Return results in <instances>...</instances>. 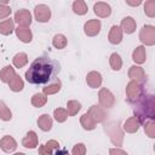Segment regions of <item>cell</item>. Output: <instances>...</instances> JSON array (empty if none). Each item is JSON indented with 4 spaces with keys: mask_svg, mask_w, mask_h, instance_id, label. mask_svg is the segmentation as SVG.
<instances>
[{
    "mask_svg": "<svg viewBox=\"0 0 155 155\" xmlns=\"http://www.w3.org/2000/svg\"><path fill=\"white\" fill-rule=\"evenodd\" d=\"M57 68L58 65L56 62L51 61L46 56H41L30 64L29 69L25 71V79L29 84L34 85L46 84L56 75Z\"/></svg>",
    "mask_w": 155,
    "mask_h": 155,
    "instance_id": "1",
    "label": "cell"
},
{
    "mask_svg": "<svg viewBox=\"0 0 155 155\" xmlns=\"http://www.w3.org/2000/svg\"><path fill=\"white\" fill-rule=\"evenodd\" d=\"M133 113L140 124H144L148 120H154L155 101L153 94H143V97L137 102V105L134 107Z\"/></svg>",
    "mask_w": 155,
    "mask_h": 155,
    "instance_id": "2",
    "label": "cell"
},
{
    "mask_svg": "<svg viewBox=\"0 0 155 155\" xmlns=\"http://www.w3.org/2000/svg\"><path fill=\"white\" fill-rule=\"evenodd\" d=\"M104 131L108 133V136L110 138V142L116 148H119V147L122 145V142H124V132H122V130L120 128V126H119V124L116 121H110V122L105 124Z\"/></svg>",
    "mask_w": 155,
    "mask_h": 155,
    "instance_id": "3",
    "label": "cell"
},
{
    "mask_svg": "<svg viewBox=\"0 0 155 155\" xmlns=\"http://www.w3.org/2000/svg\"><path fill=\"white\" fill-rule=\"evenodd\" d=\"M144 94V90H143V85L131 80L127 86H126V97L127 101L130 103H137Z\"/></svg>",
    "mask_w": 155,
    "mask_h": 155,
    "instance_id": "4",
    "label": "cell"
},
{
    "mask_svg": "<svg viewBox=\"0 0 155 155\" xmlns=\"http://www.w3.org/2000/svg\"><path fill=\"white\" fill-rule=\"evenodd\" d=\"M139 40L145 46L155 45V27L147 24L139 31Z\"/></svg>",
    "mask_w": 155,
    "mask_h": 155,
    "instance_id": "5",
    "label": "cell"
},
{
    "mask_svg": "<svg viewBox=\"0 0 155 155\" xmlns=\"http://www.w3.org/2000/svg\"><path fill=\"white\" fill-rule=\"evenodd\" d=\"M98 101H99L101 107L104 108V109H109V108L114 107V104H115L114 94L111 93L110 90H108L105 87L99 90V92H98Z\"/></svg>",
    "mask_w": 155,
    "mask_h": 155,
    "instance_id": "6",
    "label": "cell"
},
{
    "mask_svg": "<svg viewBox=\"0 0 155 155\" xmlns=\"http://www.w3.org/2000/svg\"><path fill=\"white\" fill-rule=\"evenodd\" d=\"M34 17L40 23L48 22L50 18H51V10H50V7L47 5H44V4L36 5L35 8H34Z\"/></svg>",
    "mask_w": 155,
    "mask_h": 155,
    "instance_id": "7",
    "label": "cell"
},
{
    "mask_svg": "<svg viewBox=\"0 0 155 155\" xmlns=\"http://www.w3.org/2000/svg\"><path fill=\"white\" fill-rule=\"evenodd\" d=\"M87 114H88V115L94 120V122H96V124H98V122H103V121L107 119L105 109H104V108H102L101 105H96V104L91 105V107H90V109L87 110Z\"/></svg>",
    "mask_w": 155,
    "mask_h": 155,
    "instance_id": "8",
    "label": "cell"
},
{
    "mask_svg": "<svg viewBox=\"0 0 155 155\" xmlns=\"http://www.w3.org/2000/svg\"><path fill=\"white\" fill-rule=\"evenodd\" d=\"M102 28V23L99 19H90L84 25V31L87 36H96L99 34Z\"/></svg>",
    "mask_w": 155,
    "mask_h": 155,
    "instance_id": "9",
    "label": "cell"
},
{
    "mask_svg": "<svg viewBox=\"0 0 155 155\" xmlns=\"http://www.w3.org/2000/svg\"><path fill=\"white\" fill-rule=\"evenodd\" d=\"M13 21H15L18 25L29 27L30 23H31V15H30V12H29L28 10L22 8V10H18V11L15 13Z\"/></svg>",
    "mask_w": 155,
    "mask_h": 155,
    "instance_id": "10",
    "label": "cell"
},
{
    "mask_svg": "<svg viewBox=\"0 0 155 155\" xmlns=\"http://www.w3.org/2000/svg\"><path fill=\"white\" fill-rule=\"evenodd\" d=\"M128 78L133 81H137L139 84H143L145 81V71L139 65H132L128 69Z\"/></svg>",
    "mask_w": 155,
    "mask_h": 155,
    "instance_id": "11",
    "label": "cell"
},
{
    "mask_svg": "<svg viewBox=\"0 0 155 155\" xmlns=\"http://www.w3.org/2000/svg\"><path fill=\"white\" fill-rule=\"evenodd\" d=\"M93 12L96 13V16L101 17V18H107L110 16L111 13V7L109 4L103 2V1H98L93 5Z\"/></svg>",
    "mask_w": 155,
    "mask_h": 155,
    "instance_id": "12",
    "label": "cell"
},
{
    "mask_svg": "<svg viewBox=\"0 0 155 155\" xmlns=\"http://www.w3.org/2000/svg\"><path fill=\"white\" fill-rule=\"evenodd\" d=\"M0 148L4 153H12L17 148V142L11 136H4L0 139Z\"/></svg>",
    "mask_w": 155,
    "mask_h": 155,
    "instance_id": "13",
    "label": "cell"
},
{
    "mask_svg": "<svg viewBox=\"0 0 155 155\" xmlns=\"http://www.w3.org/2000/svg\"><path fill=\"white\" fill-rule=\"evenodd\" d=\"M15 31H16L17 38H18L22 42H24V44L30 42L31 39H33V34H31V30L29 29V27L18 25L17 28H15Z\"/></svg>",
    "mask_w": 155,
    "mask_h": 155,
    "instance_id": "14",
    "label": "cell"
},
{
    "mask_svg": "<svg viewBox=\"0 0 155 155\" xmlns=\"http://www.w3.org/2000/svg\"><path fill=\"white\" fill-rule=\"evenodd\" d=\"M108 40L113 45H119L122 41V30L119 25H113L108 34Z\"/></svg>",
    "mask_w": 155,
    "mask_h": 155,
    "instance_id": "15",
    "label": "cell"
},
{
    "mask_svg": "<svg viewBox=\"0 0 155 155\" xmlns=\"http://www.w3.org/2000/svg\"><path fill=\"white\" fill-rule=\"evenodd\" d=\"M86 82L91 88L101 87V85H102V75H101V73H98L96 70L90 71L86 75Z\"/></svg>",
    "mask_w": 155,
    "mask_h": 155,
    "instance_id": "16",
    "label": "cell"
},
{
    "mask_svg": "<svg viewBox=\"0 0 155 155\" xmlns=\"http://www.w3.org/2000/svg\"><path fill=\"white\" fill-rule=\"evenodd\" d=\"M140 125H142V124L139 122V120H138L136 116H131V117H128V119L124 122L122 128H124V131L127 132V133H136V132L139 130V126H140Z\"/></svg>",
    "mask_w": 155,
    "mask_h": 155,
    "instance_id": "17",
    "label": "cell"
},
{
    "mask_svg": "<svg viewBox=\"0 0 155 155\" xmlns=\"http://www.w3.org/2000/svg\"><path fill=\"white\" fill-rule=\"evenodd\" d=\"M38 143H39L38 134H36L34 131H29V132L24 136V138H23V140H22V145H23L24 148H27V149H34V148H36Z\"/></svg>",
    "mask_w": 155,
    "mask_h": 155,
    "instance_id": "18",
    "label": "cell"
},
{
    "mask_svg": "<svg viewBox=\"0 0 155 155\" xmlns=\"http://www.w3.org/2000/svg\"><path fill=\"white\" fill-rule=\"evenodd\" d=\"M120 28H121V30L125 31L126 34H132V33L136 30V28H137V23H136V21H134L132 17L127 16V17L122 18Z\"/></svg>",
    "mask_w": 155,
    "mask_h": 155,
    "instance_id": "19",
    "label": "cell"
},
{
    "mask_svg": "<svg viewBox=\"0 0 155 155\" xmlns=\"http://www.w3.org/2000/svg\"><path fill=\"white\" fill-rule=\"evenodd\" d=\"M132 59L137 64H143L147 59V52L144 46H137L132 52Z\"/></svg>",
    "mask_w": 155,
    "mask_h": 155,
    "instance_id": "20",
    "label": "cell"
},
{
    "mask_svg": "<svg viewBox=\"0 0 155 155\" xmlns=\"http://www.w3.org/2000/svg\"><path fill=\"white\" fill-rule=\"evenodd\" d=\"M52 125H53V121H52V117L48 115V114H42L39 116L38 119V126L40 130L47 132L52 128Z\"/></svg>",
    "mask_w": 155,
    "mask_h": 155,
    "instance_id": "21",
    "label": "cell"
},
{
    "mask_svg": "<svg viewBox=\"0 0 155 155\" xmlns=\"http://www.w3.org/2000/svg\"><path fill=\"white\" fill-rule=\"evenodd\" d=\"M80 124H81L82 128H84V130H87V131L94 130V128H96V125H97V124L94 122V120H93L87 113L82 114V116L80 117Z\"/></svg>",
    "mask_w": 155,
    "mask_h": 155,
    "instance_id": "22",
    "label": "cell"
},
{
    "mask_svg": "<svg viewBox=\"0 0 155 155\" xmlns=\"http://www.w3.org/2000/svg\"><path fill=\"white\" fill-rule=\"evenodd\" d=\"M15 30V21L8 18L2 22H0V34L2 35H10Z\"/></svg>",
    "mask_w": 155,
    "mask_h": 155,
    "instance_id": "23",
    "label": "cell"
},
{
    "mask_svg": "<svg viewBox=\"0 0 155 155\" xmlns=\"http://www.w3.org/2000/svg\"><path fill=\"white\" fill-rule=\"evenodd\" d=\"M16 75V73H15V69L11 67V65H6V67H4L1 70H0V80L2 81V82H10L11 81V79L13 78Z\"/></svg>",
    "mask_w": 155,
    "mask_h": 155,
    "instance_id": "24",
    "label": "cell"
},
{
    "mask_svg": "<svg viewBox=\"0 0 155 155\" xmlns=\"http://www.w3.org/2000/svg\"><path fill=\"white\" fill-rule=\"evenodd\" d=\"M8 86H10V90H11V91H13V92H19V91L23 90L24 82H23L22 78L16 74V75L11 79V81L8 82Z\"/></svg>",
    "mask_w": 155,
    "mask_h": 155,
    "instance_id": "25",
    "label": "cell"
},
{
    "mask_svg": "<svg viewBox=\"0 0 155 155\" xmlns=\"http://www.w3.org/2000/svg\"><path fill=\"white\" fill-rule=\"evenodd\" d=\"M109 64H110V68L114 71H119L121 69V67H122V59H121L120 54L116 53V52L111 53L110 57H109Z\"/></svg>",
    "mask_w": 155,
    "mask_h": 155,
    "instance_id": "26",
    "label": "cell"
},
{
    "mask_svg": "<svg viewBox=\"0 0 155 155\" xmlns=\"http://www.w3.org/2000/svg\"><path fill=\"white\" fill-rule=\"evenodd\" d=\"M12 63H13V65L16 68H19V69L23 68L28 63V56H27V53L19 52V53L15 54L13 58H12Z\"/></svg>",
    "mask_w": 155,
    "mask_h": 155,
    "instance_id": "27",
    "label": "cell"
},
{
    "mask_svg": "<svg viewBox=\"0 0 155 155\" xmlns=\"http://www.w3.org/2000/svg\"><path fill=\"white\" fill-rule=\"evenodd\" d=\"M81 109V103L75 101V99H71V101H68L67 103V114L68 116H74L76 115Z\"/></svg>",
    "mask_w": 155,
    "mask_h": 155,
    "instance_id": "28",
    "label": "cell"
},
{
    "mask_svg": "<svg viewBox=\"0 0 155 155\" xmlns=\"http://www.w3.org/2000/svg\"><path fill=\"white\" fill-rule=\"evenodd\" d=\"M73 11H74V13H76V15H79V16H82V15H85V13H87V4L84 1V0H75L74 2H73Z\"/></svg>",
    "mask_w": 155,
    "mask_h": 155,
    "instance_id": "29",
    "label": "cell"
},
{
    "mask_svg": "<svg viewBox=\"0 0 155 155\" xmlns=\"http://www.w3.org/2000/svg\"><path fill=\"white\" fill-rule=\"evenodd\" d=\"M47 103V97L44 93H35L31 97V104L35 108H41Z\"/></svg>",
    "mask_w": 155,
    "mask_h": 155,
    "instance_id": "30",
    "label": "cell"
},
{
    "mask_svg": "<svg viewBox=\"0 0 155 155\" xmlns=\"http://www.w3.org/2000/svg\"><path fill=\"white\" fill-rule=\"evenodd\" d=\"M67 38L63 35V34H56L54 36H53V39H52V45L56 47V48H58V50H62V48H64L65 46H67Z\"/></svg>",
    "mask_w": 155,
    "mask_h": 155,
    "instance_id": "31",
    "label": "cell"
},
{
    "mask_svg": "<svg viewBox=\"0 0 155 155\" xmlns=\"http://www.w3.org/2000/svg\"><path fill=\"white\" fill-rule=\"evenodd\" d=\"M0 119L2 121H10L12 119L11 110L7 108V105L5 104V102L1 101V99H0Z\"/></svg>",
    "mask_w": 155,
    "mask_h": 155,
    "instance_id": "32",
    "label": "cell"
},
{
    "mask_svg": "<svg viewBox=\"0 0 155 155\" xmlns=\"http://www.w3.org/2000/svg\"><path fill=\"white\" fill-rule=\"evenodd\" d=\"M61 86H62L61 81H57V82H53V84H51V85L44 87V88H42V92H44V94H46V96H47V94H54V93H57V92L61 90Z\"/></svg>",
    "mask_w": 155,
    "mask_h": 155,
    "instance_id": "33",
    "label": "cell"
},
{
    "mask_svg": "<svg viewBox=\"0 0 155 155\" xmlns=\"http://www.w3.org/2000/svg\"><path fill=\"white\" fill-rule=\"evenodd\" d=\"M144 13L150 18L155 17V1L154 0H148L144 4Z\"/></svg>",
    "mask_w": 155,
    "mask_h": 155,
    "instance_id": "34",
    "label": "cell"
},
{
    "mask_svg": "<svg viewBox=\"0 0 155 155\" xmlns=\"http://www.w3.org/2000/svg\"><path fill=\"white\" fill-rule=\"evenodd\" d=\"M53 117L57 122H64L68 117V114H67V110L63 109V108H57L54 109L53 111Z\"/></svg>",
    "mask_w": 155,
    "mask_h": 155,
    "instance_id": "35",
    "label": "cell"
},
{
    "mask_svg": "<svg viewBox=\"0 0 155 155\" xmlns=\"http://www.w3.org/2000/svg\"><path fill=\"white\" fill-rule=\"evenodd\" d=\"M144 131L150 138L155 137V122H154V120H148L144 122Z\"/></svg>",
    "mask_w": 155,
    "mask_h": 155,
    "instance_id": "36",
    "label": "cell"
},
{
    "mask_svg": "<svg viewBox=\"0 0 155 155\" xmlns=\"http://www.w3.org/2000/svg\"><path fill=\"white\" fill-rule=\"evenodd\" d=\"M71 155H86V145L84 143H78L71 150Z\"/></svg>",
    "mask_w": 155,
    "mask_h": 155,
    "instance_id": "37",
    "label": "cell"
},
{
    "mask_svg": "<svg viewBox=\"0 0 155 155\" xmlns=\"http://www.w3.org/2000/svg\"><path fill=\"white\" fill-rule=\"evenodd\" d=\"M11 7L7 6V5H4V6H0V19H4L6 17H8L11 15Z\"/></svg>",
    "mask_w": 155,
    "mask_h": 155,
    "instance_id": "38",
    "label": "cell"
},
{
    "mask_svg": "<svg viewBox=\"0 0 155 155\" xmlns=\"http://www.w3.org/2000/svg\"><path fill=\"white\" fill-rule=\"evenodd\" d=\"M39 155H53V150L46 144H41L39 147Z\"/></svg>",
    "mask_w": 155,
    "mask_h": 155,
    "instance_id": "39",
    "label": "cell"
},
{
    "mask_svg": "<svg viewBox=\"0 0 155 155\" xmlns=\"http://www.w3.org/2000/svg\"><path fill=\"white\" fill-rule=\"evenodd\" d=\"M45 144H46L48 148H51L53 151H56V150H58V149H59V143H58L57 140H54V139H50V140H48V142H46Z\"/></svg>",
    "mask_w": 155,
    "mask_h": 155,
    "instance_id": "40",
    "label": "cell"
},
{
    "mask_svg": "<svg viewBox=\"0 0 155 155\" xmlns=\"http://www.w3.org/2000/svg\"><path fill=\"white\" fill-rule=\"evenodd\" d=\"M109 155H128V154L120 148H111L109 149Z\"/></svg>",
    "mask_w": 155,
    "mask_h": 155,
    "instance_id": "41",
    "label": "cell"
},
{
    "mask_svg": "<svg viewBox=\"0 0 155 155\" xmlns=\"http://www.w3.org/2000/svg\"><path fill=\"white\" fill-rule=\"evenodd\" d=\"M53 155H70V154L68 153L67 149H58V150H56V153Z\"/></svg>",
    "mask_w": 155,
    "mask_h": 155,
    "instance_id": "42",
    "label": "cell"
},
{
    "mask_svg": "<svg viewBox=\"0 0 155 155\" xmlns=\"http://www.w3.org/2000/svg\"><path fill=\"white\" fill-rule=\"evenodd\" d=\"M140 2H142V1H136V2H130V1H127V4H128V5H132V6H138V5H140Z\"/></svg>",
    "mask_w": 155,
    "mask_h": 155,
    "instance_id": "43",
    "label": "cell"
},
{
    "mask_svg": "<svg viewBox=\"0 0 155 155\" xmlns=\"http://www.w3.org/2000/svg\"><path fill=\"white\" fill-rule=\"evenodd\" d=\"M4 5H7V0H2V1H0V6H4Z\"/></svg>",
    "mask_w": 155,
    "mask_h": 155,
    "instance_id": "44",
    "label": "cell"
},
{
    "mask_svg": "<svg viewBox=\"0 0 155 155\" xmlns=\"http://www.w3.org/2000/svg\"><path fill=\"white\" fill-rule=\"evenodd\" d=\"M13 155H25L24 153H16V154H13Z\"/></svg>",
    "mask_w": 155,
    "mask_h": 155,
    "instance_id": "45",
    "label": "cell"
}]
</instances>
